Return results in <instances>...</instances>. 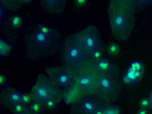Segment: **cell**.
I'll return each instance as SVG.
<instances>
[{"instance_id": "obj_21", "label": "cell", "mask_w": 152, "mask_h": 114, "mask_svg": "<svg viewBox=\"0 0 152 114\" xmlns=\"http://www.w3.org/2000/svg\"><path fill=\"white\" fill-rule=\"evenodd\" d=\"M103 114H119V109L117 107H110L104 109Z\"/></svg>"}, {"instance_id": "obj_12", "label": "cell", "mask_w": 152, "mask_h": 114, "mask_svg": "<svg viewBox=\"0 0 152 114\" xmlns=\"http://www.w3.org/2000/svg\"><path fill=\"white\" fill-rule=\"evenodd\" d=\"M107 51L108 53L112 56H116L120 53V49L119 45L115 43H112L108 46Z\"/></svg>"}, {"instance_id": "obj_18", "label": "cell", "mask_w": 152, "mask_h": 114, "mask_svg": "<svg viewBox=\"0 0 152 114\" xmlns=\"http://www.w3.org/2000/svg\"><path fill=\"white\" fill-rule=\"evenodd\" d=\"M59 101L54 99H49L45 101L44 103V105L47 109L52 110L54 109Z\"/></svg>"}, {"instance_id": "obj_3", "label": "cell", "mask_w": 152, "mask_h": 114, "mask_svg": "<svg viewBox=\"0 0 152 114\" xmlns=\"http://www.w3.org/2000/svg\"><path fill=\"white\" fill-rule=\"evenodd\" d=\"M29 93L33 101L40 102L43 105L44 102L49 99H54L59 102L62 95L61 88L42 73L38 75Z\"/></svg>"}, {"instance_id": "obj_20", "label": "cell", "mask_w": 152, "mask_h": 114, "mask_svg": "<svg viewBox=\"0 0 152 114\" xmlns=\"http://www.w3.org/2000/svg\"><path fill=\"white\" fill-rule=\"evenodd\" d=\"M140 109L148 110L151 109L149 101L148 98H143L141 99L139 102Z\"/></svg>"}, {"instance_id": "obj_13", "label": "cell", "mask_w": 152, "mask_h": 114, "mask_svg": "<svg viewBox=\"0 0 152 114\" xmlns=\"http://www.w3.org/2000/svg\"><path fill=\"white\" fill-rule=\"evenodd\" d=\"M11 26L14 29H19L22 25L23 20L21 17L17 15L14 16L11 20Z\"/></svg>"}, {"instance_id": "obj_5", "label": "cell", "mask_w": 152, "mask_h": 114, "mask_svg": "<svg viewBox=\"0 0 152 114\" xmlns=\"http://www.w3.org/2000/svg\"><path fill=\"white\" fill-rule=\"evenodd\" d=\"M84 53L88 56L94 51L103 50L99 31L94 25H90L75 33Z\"/></svg>"}, {"instance_id": "obj_9", "label": "cell", "mask_w": 152, "mask_h": 114, "mask_svg": "<svg viewBox=\"0 0 152 114\" xmlns=\"http://www.w3.org/2000/svg\"><path fill=\"white\" fill-rule=\"evenodd\" d=\"M31 0H1V6L7 11L15 12L18 10L22 6L31 1Z\"/></svg>"}, {"instance_id": "obj_14", "label": "cell", "mask_w": 152, "mask_h": 114, "mask_svg": "<svg viewBox=\"0 0 152 114\" xmlns=\"http://www.w3.org/2000/svg\"><path fill=\"white\" fill-rule=\"evenodd\" d=\"M79 85L84 88H88L90 87L92 83L91 78L88 77H83L80 78L79 80Z\"/></svg>"}, {"instance_id": "obj_25", "label": "cell", "mask_w": 152, "mask_h": 114, "mask_svg": "<svg viewBox=\"0 0 152 114\" xmlns=\"http://www.w3.org/2000/svg\"><path fill=\"white\" fill-rule=\"evenodd\" d=\"M6 77L3 74L0 75V84L1 86L4 84L6 81Z\"/></svg>"}, {"instance_id": "obj_24", "label": "cell", "mask_w": 152, "mask_h": 114, "mask_svg": "<svg viewBox=\"0 0 152 114\" xmlns=\"http://www.w3.org/2000/svg\"><path fill=\"white\" fill-rule=\"evenodd\" d=\"M14 114H36L31 109L30 107H27L23 112L18 113H15Z\"/></svg>"}, {"instance_id": "obj_4", "label": "cell", "mask_w": 152, "mask_h": 114, "mask_svg": "<svg viewBox=\"0 0 152 114\" xmlns=\"http://www.w3.org/2000/svg\"><path fill=\"white\" fill-rule=\"evenodd\" d=\"M60 55L61 62L67 66L78 63L87 56L83 51L75 34L68 35L64 39Z\"/></svg>"}, {"instance_id": "obj_2", "label": "cell", "mask_w": 152, "mask_h": 114, "mask_svg": "<svg viewBox=\"0 0 152 114\" xmlns=\"http://www.w3.org/2000/svg\"><path fill=\"white\" fill-rule=\"evenodd\" d=\"M137 4L133 0H111L107 9L109 22L113 38L126 40L133 29Z\"/></svg>"}, {"instance_id": "obj_27", "label": "cell", "mask_w": 152, "mask_h": 114, "mask_svg": "<svg viewBox=\"0 0 152 114\" xmlns=\"http://www.w3.org/2000/svg\"><path fill=\"white\" fill-rule=\"evenodd\" d=\"M137 114H148V112L147 110L140 109L138 111Z\"/></svg>"}, {"instance_id": "obj_6", "label": "cell", "mask_w": 152, "mask_h": 114, "mask_svg": "<svg viewBox=\"0 0 152 114\" xmlns=\"http://www.w3.org/2000/svg\"><path fill=\"white\" fill-rule=\"evenodd\" d=\"M45 71L48 78L59 88L67 87L69 85L71 77L65 67L48 66L45 68Z\"/></svg>"}, {"instance_id": "obj_10", "label": "cell", "mask_w": 152, "mask_h": 114, "mask_svg": "<svg viewBox=\"0 0 152 114\" xmlns=\"http://www.w3.org/2000/svg\"><path fill=\"white\" fill-rule=\"evenodd\" d=\"M12 50V47L1 38L0 39V54L6 56H9Z\"/></svg>"}, {"instance_id": "obj_23", "label": "cell", "mask_w": 152, "mask_h": 114, "mask_svg": "<svg viewBox=\"0 0 152 114\" xmlns=\"http://www.w3.org/2000/svg\"><path fill=\"white\" fill-rule=\"evenodd\" d=\"M75 5L77 8H82L85 7L88 4V1L86 0H76L74 1Z\"/></svg>"}, {"instance_id": "obj_8", "label": "cell", "mask_w": 152, "mask_h": 114, "mask_svg": "<svg viewBox=\"0 0 152 114\" xmlns=\"http://www.w3.org/2000/svg\"><path fill=\"white\" fill-rule=\"evenodd\" d=\"M67 1L65 0H41L39 3L43 9L52 14H58L64 11Z\"/></svg>"}, {"instance_id": "obj_1", "label": "cell", "mask_w": 152, "mask_h": 114, "mask_svg": "<svg viewBox=\"0 0 152 114\" xmlns=\"http://www.w3.org/2000/svg\"><path fill=\"white\" fill-rule=\"evenodd\" d=\"M24 40L27 58L35 60L55 55L60 48L62 36L57 30L37 23L26 28Z\"/></svg>"}, {"instance_id": "obj_17", "label": "cell", "mask_w": 152, "mask_h": 114, "mask_svg": "<svg viewBox=\"0 0 152 114\" xmlns=\"http://www.w3.org/2000/svg\"><path fill=\"white\" fill-rule=\"evenodd\" d=\"M27 107L23 103H20L15 104L10 110L14 113H20L24 111Z\"/></svg>"}, {"instance_id": "obj_11", "label": "cell", "mask_w": 152, "mask_h": 114, "mask_svg": "<svg viewBox=\"0 0 152 114\" xmlns=\"http://www.w3.org/2000/svg\"><path fill=\"white\" fill-rule=\"evenodd\" d=\"M96 66L98 69L104 72L108 71L112 67L111 64L106 59H100L97 61Z\"/></svg>"}, {"instance_id": "obj_22", "label": "cell", "mask_w": 152, "mask_h": 114, "mask_svg": "<svg viewBox=\"0 0 152 114\" xmlns=\"http://www.w3.org/2000/svg\"><path fill=\"white\" fill-rule=\"evenodd\" d=\"M103 50H98L93 52L91 56L93 59L97 61L101 59L102 55Z\"/></svg>"}, {"instance_id": "obj_15", "label": "cell", "mask_w": 152, "mask_h": 114, "mask_svg": "<svg viewBox=\"0 0 152 114\" xmlns=\"http://www.w3.org/2000/svg\"><path fill=\"white\" fill-rule=\"evenodd\" d=\"M100 85L102 88L104 90H109L112 88L111 81L107 77H103L101 79Z\"/></svg>"}, {"instance_id": "obj_26", "label": "cell", "mask_w": 152, "mask_h": 114, "mask_svg": "<svg viewBox=\"0 0 152 114\" xmlns=\"http://www.w3.org/2000/svg\"><path fill=\"white\" fill-rule=\"evenodd\" d=\"M149 101L151 109H152V88L148 98Z\"/></svg>"}, {"instance_id": "obj_19", "label": "cell", "mask_w": 152, "mask_h": 114, "mask_svg": "<svg viewBox=\"0 0 152 114\" xmlns=\"http://www.w3.org/2000/svg\"><path fill=\"white\" fill-rule=\"evenodd\" d=\"M33 101L30 93L21 94V102L23 104L26 105L30 104Z\"/></svg>"}, {"instance_id": "obj_16", "label": "cell", "mask_w": 152, "mask_h": 114, "mask_svg": "<svg viewBox=\"0 0 152 114\" xmlns=\"http://www.w3.org/2000/svg\"><path fill=\"white\" fill-rule=\"evenodd\" d=\"M43 104L40 102L33 101L30 107L36 114H39L41 112Z\"/></svg>"}, {"instance_id": "obj_7", "label": "cell", "mask_w": 152, "mask_h": 114, "mask_svg": "<svg viewBox=\"0 0 152 114\" xmlns=\"http://www.w3.org/2000/svg\"><path fill=\"white\" fill-rule=\"evenodd\" d=\"M0 101L3 107L11 110L15 104L22 103L21 94L13 87L4 88L0 93Z\"/></svg>"}]
</instances>
